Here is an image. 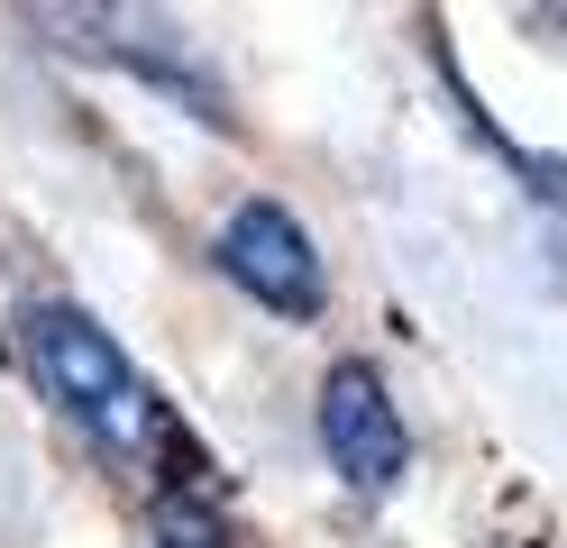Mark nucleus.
Instances as JSON below:
<instances>
[{
	"label": "nucleus",
	"instance_id": "1",
	"mask_svg": "<svg viewBox=\"0 0 567 548\" xmlns=\"http://www.w3.org/2000/svg\"><path fill=\"white\" fill-rule=\"evenodd\" d=\"M28 356H38L47 393L83 421V438H92L101 457H120V466H165V457H174L184 475H202L193 438L174 430V412H165V393L137 375L128 356H120V339H111V329H101L92 311L47 302V311H38V329H28Z\"/></svg>",
	"mask_w": 567,
	"mask_h": 548
},
{
	"label": "nucleus",
	"instance_id": "2",
	"mask_svg": "<svg viewBox=\"0 0 567 548\" xmlns=\"http://www.w3.org/2000/svg\"><path fill=\"white\" fill-rule=\"evenodd\" d=\"M38 28H64V46H83V55H111L128 64L137 83H156L193 110L202 128H238L229 120V92H220V73L202 64V46L174 19H147V10H38Z\"/></svg>",
	"mask_w": 567,
	"mask_h": 548
},
{
	"label": "nucleus",
	"instance_id": "3",
	"mask_svg": "<svg viewBox=\"0 0 567 548\" xmlns=\"http://www.w3.org/2000/svg\"><path fill=\"white\" fill-rule=\"evenodd\" d=\"M220 275L238 292H257L266 311H284V320H321V302H330L321 247H311V229L284 201H238L220 219Z\"/></svg>",
	"mask_w": 567,
	"mask_h": 548
},
{
	"label": "nucleus",
	"instance_id": "4",
	"mask_svg": "<svg viewBox=\"0 0 567 548\" xmlns=\"http://www.w3.org/2000/svg\"><path fill=\"white\" fill-rule=\"evenodd\" d=\"M321 448L358 494H384L403 475V457H412V430H403L394 393H384V375L367 356H339L321 375Z\"/></svg>",
	"mask_w": 567,
	"mask_h": 548
},
{
	"label": "nucleus",
	"instance_id": "5",
	"mask_svg": "<svg viewBox=\"0 0 567 548\" xmlns=\"http://www.w3.org/2000/svg\"><path fill=\"white\" fill-rule=\"evenodd\" d=\"M156 548H229V521L210 511L202 485H165L156 494Z\"/></svg>",
	"mask_w": 567,
	"mask_h": 548
}]
</instances>
